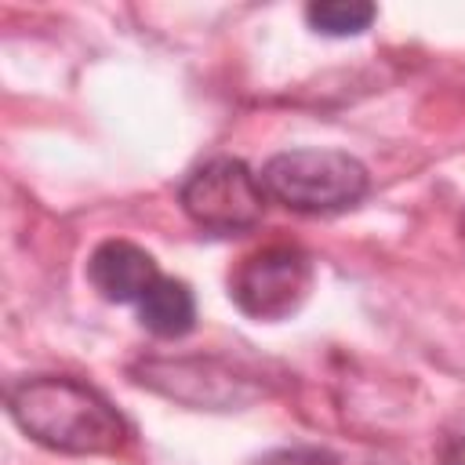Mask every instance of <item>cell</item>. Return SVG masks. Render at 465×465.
Here are the masks:
<instances>
[{
  "mask_svg": "<svg viewBox=\"0 0 465 465\" xmlns=\"http://www.w3.org/2000/svg\"><path fill=\"white\" fill-rule=\"evenodd\" d=\"M440 465H465V432L461 436H450L440 450Z\"/></svg>",
  "mask_w": 465,
  "mask_h": 465,
  "instance_id": "10",
  "label": "cell"
},
{
  "mask_svg": "<svg viewBox=\"0 0 465 465\" xmlns=\"http://www.w3.org/2000/svg\"><path fill=\"white\" fill-rule=\"evenodd\" d=\"M87 280L105 302L127 305L145 298V291L160 280V269L145 247L131 240H102L87 258Z\"/></svg>",
  "mask_w": 465,
  "mask_h": 465,
  "instance_id": "6",
  "label": "cell"
},
{
  "mask_svg": "<svg viewBox=\"0 0 465 465\" xmlns=\"http://www.w3.org/2000/svg\"><path fill=\"white\" fill-rule=\"evenodd\" d=\"M374 15L378 7L367 0H316L305 7V22L323 36H360Z\"/></svg>",
  "mask_w": 465,
  "mask_h": 465,
  "instance_id": "8",
  "label": "cell"
},
{
  "mask_svg": "<svg viewBox=\"0 0 465 465\" xmlns=\"http://www.w3.org/2000/svg\"><path fill=\"white\" fill-rule=\"evenodd\" d=\"M254 465H338L331 454L323 450H309V447H294V450H272L265 458H258Z\"/></svg>",
  "mask_w": 465,
  "mask_h": 465,
  "instance_id": "9",
  "label": "cell"
},
{
  "mask_svg": "<svg viewBox=\"0 0 465 465\" xmlns=\"http://www.w3.org/2000/svg\"><path fill=\"white\" fill-rule=\"evenodd\" d=\"M262 189L287 211L338 214L367 196L371 174L341 149H283L265 160Z\"/></svg>",
  "mask_w": 465,
  "mask_h": 465,
  "instance_id": "2",
  "label": "cell"
},
{
  "mask_svg": "<svg viewBox=\"0 0 465 465\" xmlns=\"http://www.w3.org/2000/svg\"><path fill=\"white\" fill-rule=\"evenodd\" d=\"M178 203L207 232H251L265 214V189L243 160L214 156L182 182Z\"/></svg>",
  "mask_w": 465,
  "mask_h": 465,
  "instance_id": "3",
  "label": "cell"
},
{
  "mask_svg": "<svg viewBox=\"0 0 465 465\" xmlns=\"http://www.w3.org/2000/svg\"><path fill=\"white\" fill-rule=\"evenodd\" d=\"M312 291V262L291 243H269L247 254L229 276V298L251 320H287L294 316Z\"/></svg>",
  "mask_w": 465,
  "mask_h": 465,
  "instance_id": "4",
  "label": "cell"
},
{
  "mask_svg": "<svg viewBox=\"0 0 465 465\" xmlns=\"http://www.w3.org/2000/svg\"><path fill=\"white\" fill-rule=\"evenodd\" d=\"M138 385L178 400L196 411H243L265 389L254 381V374H243L222 360H142L134 367Z\"/></svg>",
  "mask_w": 465,
  "mask_h": 465,
  "instance_id": "5",
  "label": "cell"
},
{
  "mask_svg": "<svg viewBox=\"0 0 465 465\" xmlns=\"http://www.w3.org/2000/svg\"><path fill=\"white\" fill-rule=\"evenodd\" d=\"M461 236H465V218H461Z\"/></svg>",
  "mask_w": 465,
  "mask_h": 465,
  "instance_id": "11",
  "label": "cell"
},
{
  "mask_svg": "<svg viewBox=\"0 0 465 465\" xmlns=\"http://www.w3.org/2000/svg\"><path fill=\"white\" fill-rule=\"evenodd\" d=\"M138 320L156 338H185L196 327V298L182 280L160 276L138 302Z\"/></svg>",
  "mask_w": 465,
  "mask_h": 465,
  "instance_id": "7",
  "label": "cell"
},
{
  "mask_svg": "<svg viewBox=\"0 0 465 465\" xmlns=\"http://www.w3.org/2000/svg\"><path fill=\"white\" fill-rule=\"evenodd\" d=\"M7 411L29 440L58 454H116L131 440L127 418L94 385L65 374L15 381Z\"/></svg>",
  "mask_w": 465,
  "mask_h": 465,
  "instance_id": "1",
  "label": "cell"
}]
</instances>
